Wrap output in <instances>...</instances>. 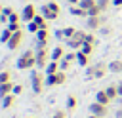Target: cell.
<instances>
[{"label": "cell", "instance_id": "1", "mask_svg": "<svg viewBox=\"0 0 122 118\" xmlns=\"http://www.w3.org/2000/svg\"><path fill=\"white\" fill-rule=\"evenodd\" d=\"M17 69L19 70H29L30 67H36V53L34 51H30V49H27V51H23L21 55H19V59H17Z\"/></svg>", "mask_w": 122, "mask_h": 118}, {"label": "cell", "instance_id": "2", "mask_svg": "<svg viewBox=\"0 0 122 118\" xmlns=\"http://www.w3.org/2000/svg\"><path fill=\"white\" fill-rule=\"evenodd\" d=\"M44 86H46V78L42 76V72L40 70H30V89H32V93H42V89H44Z\"/></svg>", "mask_w": 122, "mask_h": 118}, {"label": "cell", "instance_id": "3", "mask_svg": "<svg viewBox=\"0 0 122 118\" xmlns=\"http://www.w3.org/2000/svg\"><path fill=\"white\" fill-rule=\"evenodd\" d=\"M84 38H86V32H84V30H76V32H74L69 40H65V42H67V46H69L71 49H76V51H78V49L82 48V44H84Z\"/></svg>", "mask_w": 122, "mask_h": 118}, {"label": "cell", "instance_id": "4", "mask_svg": "<svg viewBox=\"0 0 122 118\" xmlns=\"http://www.w3.org/2000/svg\"><path fill=\"white\" fill-rule=\"evenodd\" d=\"M67 82V76H65V70H59L55 74H46V86L51 88V86H59V84H65Z\"/></svg>", "mask_w": 122, "mask_h": 118}, {"label": "cell", "instance_id": "5", "mask_svg": "<svg viewBox=\"0 0 122 118\" xmlns=\"http://www.w3.org/2000/svg\"><path fill=\"white\" fill-rule=\"evenodd\" d=\"M34 53H36V67H38V69H46V65L51 61L48 48H44V49H36Z\"/></svg>", "mask_w": 122, "mask_h": 118}, {"label": "cell", "instance_id": "6", "mask_svg": "<svg viewBox=\"0 0 122 118\" xmlns=\"http://www.w3.org/2000/svg\"><path fill=\"white\" fill-rule=\"evenodd\" d=\"M90 112L95 114V116H99V118H105V116L109 114V105H103V103L93 101V103L90 105Z\"/></svg>", "mask_w": 122, "mask_h": 118}, {"label": "cell", "instance_id": "7", "mask_svg": "<svg viewBox=\"0 0 122 118\" xmlns=\"http://www.w3.org/2000/svg\"><path fill=\"white\" fill-rule=\"evenodd\" d=\"M36 15H38V13H36V8H34L32 4H27V6L23 8V11H21V21L30 23V21H32Z\"/></svg>", "mask_w": 122, "mask_h": 118}, {"label": "cell", "instance_id": "8", "mask_svg": "<svg viewBox=\"0 0 122 118\" xmlns=\"http://www.w3.org/2000/svg\"><path fill=\"white\" fill-rule=\"evenodd\" d=\"M21 40H23V32L21 30H15L13 34H11V38H10V42L6 44L10 49H17L19 46H21Z\"/></svg>", "mask_w": 122, "mask_h": 118}, {"label": "cell", "instance_id": "9", "mask_svg": "<svg viewBox=\"0 0 122 118\" xmlns=\"http://www.w3.org/2000/svg\"><path fill=\"white\" fill-rule=\"evenodd\" d=\"M107 70H109V65L103 63V61H99L97 65H93V78H103L107 74Z\"/></svg>", "mask_w": 122, "mask_h": 118}, {"label": "cell", "instance_id": "10", "mask_svg": "<svg viewBox=\"0 0 122 118\" xmlns=\"http://www.w3.org/2000/svg\"><path fill=\"white\" fill-rule=\"evenodd\" d=\"M86 27H88L90 30H97V29H101V27H103V19H101V15H97V17H88Z\"/></svg>", "mask_w": 122, "mask_h": 118}, {"label": "cell", "instance_id": "11", "mask_svg": "<svg viewBox=\"0 0 122 118\" xmlns=\"http://www.w3.org/2000/svg\"><path fill=\"white\" fill-rule=\"evenodd\" d=\"M65 53H67V51H65V48L59 44V46H55V48L50 51V57H51V61H61V59L65 57Z\"/></svg>", "mask_w": 122, "mask_h": 118}, {"label": "cell", "instance_id": "12", "mask_svg": "<svg viewBox=\"0 0 122 118\" xmlns=\"http://www.w3.org/2000/svg\"><path fill=\"white\" fill-rule=\"evenodd\" d=\"M76 63L80 65V67H88L90 65V55H86L84 51H76Z\"/></svg>", "mask_w": 122, "mask_h": 118}, {"label": "cell", "instance_id": "13", "mask_svg": "<svg viewBox=\"0 0 122 118\" xmlns=\"http://www.w3.org/2000/svg\"><path fill=\"white\" fill-rule=\"evenodd\" d=\"M109 72H114V74H122V61L120 59H114L109 63Z\"/></svg>", "mask_w": 122, "mask_h": 118}, {"label": "cell", "instance_id": "14", "mask_svg": "<svg viewBox=\"0 0 122 118\" xmlns=\"http://www.w3.org/2000/svg\"><path fill=\"white\" fill-rule=\"evenodd\" d=\"M13 86H15V84H11V82H8V84H0V99L6 97V95H10V93H13Z\"/></svg>", "mask_w": 122, "mask_h": 118}, {"label": "cell", "instance_id": "15", "mask_svg": "<svg viewBox=\"0 0 122 118\" xmlns=\"http://www.w3.org/2000/svg\"><path fill=\"white\" fill-rule=\"evenodd\" d=\"M69 11H71V15H76V17H88V11H86V10H82L78 4H76V6H71V8H69Z\"/></svg>", "mask_w": 122, "mask_h": 118}, {"label": "cell", "instance_id": "16", "mask_svg": "<svg viewBox=\"0 0 122 118\" xmlns=\"http://www.w3.org/2000/svg\"><path fill=\"white\" fill-rule=\"evenodd\" d=\"M40 13H42V15H44V17H46L48 21H53V19H57V17H59L57 13H53V11H51V10L48 8V4H46V6H42V10H40Z\"/></svg>", "mask_w": 122, "mask_h": 118}, {"label": "cell", "instance_id": "17", "mask_svg": "<svg viewBox=\"0 0 122 118\" xmlns=\"http://www.w3.org/2000/svg\"><path fill=\"white\" fill-rule=\"evenodd\" d=\"M44 70H46V74H55V72H59V70H61V69H59V61H50Z\"/></svg>", "mask_w": 122, "mask_h": 118}, {"label": "cell", "instance_id": "18", "mask_svg": "<svg viewBox=\"0 0 122 118\" xmlns=\"http://www.w3.org/2000/svg\"><path fill=\"white\" fill-rule=\"evenodd\" d=\"M95 101H97V103H103V105H109V103H111V99H109V95H107L105 89H99V91L95 93Z\"/></svg>", "mask_w": 122, "mask_h": 118}, {"label": "cell", "instance_id": "19", "mask_svg": "<svg viewBox=\"0 0 122 118\" xmlns=\"http://www.w3.org/2000/svg\"><path fill=\"white\" fill-rule=\"evenodd\" d=\"M48 40H50V32H48V29H40V30L36 32V42H44V44H48Z\"/></svg>", "mask_w": 122, "mask_h": 118}, {"label": "cell", "instance_id": "20", "mask_svg": "<svg viewBox=\"0 0 122 118\" xmlns=\"http://www.w3.org/2000/svg\"><path fill=\"white\" fill-rule=\"evenodd\" d=\"M107 95H109V99L112 101V99H116L118 97V88H116V84H112V86H107Z\"/></svg>", "mask_w": 122, "mask_h": 118}, {"label": "cell", "instance_id": "21", "mask_svg": "<svg viewBox=\"0 0 122 118\" xmlns=\"http://www.w3.org/2000/svg\"><path fill=\"white\" fill-rule=\"evenodd\" d=\"M13 101H15V95H13V93L2 97V108H10V107L13 105Z\"/></svg>", "mask_w": 122, "mask_h": 118}, {"label": "cell", "instance_id": "22", "mask_svg": "<svg viewBox=\"0 0 122 118\" xmlns=\"http://www.w3.org/2000/svg\"><path fill=\"white\" fill-rule=\"evenodd\" d=\"M11 34H13V32L6 27V29L0 32V42H2V44H8V42H10V38H11Z\"/></svg>", "mask_w": 122, "mask_h": 118}, {"label": "cell", "instance_id": "23", "mask_svg": "<svg viewBox=\"0 0 122 118\" xmlns=\"http://www.w3.org/2000/svg\"><path fill=\"white\" fill-rule=\"evenodd\" d=\"M32 21H36V25H38L40 29H48V19H46V17H44L42 13H40V15H36V17H34Z\"/></svg>", "mask_w": 122, "mask_h": 118}, {"label": "cell", "instance_id": "24", "mask_svg": "<svg viewBox=\"0 0 122 118\" xmlns=\"http://www.w3.org/2000/svg\"><path fill=\"white\" fill-rule=\"evenodd\" d=\"M95 4H97V0H80V2H78V6H80L82 10H86V11H88L90 8H93Z\"/></svg>", "mask_w": 122, "mask_h": 118}, {"label": "cell", "instance_id": "25", "mask_svg": "<svg viewBox=\"0 0 122 118\" xmlns=\"http://www.w3.org/2000/svg\"><path fill=\"white\" fill-rule=\"evenodd\" d=\"M76 105H78L76 97H74V95H69V97H67V110H74Z\"/></svg>", "mask_w": 122, "mask_h": 118}, {"label": "cell", "instance_id": "26", "mask_svg": "<svg viewBox=\"0 0 122 118\" xmlns=\"http://www.w3.org/2000/svg\"><path fill=\"white\" fill-rule=\"evenodd\" d=\"M63 30V40H69L74 32H76V29H72V27H65V29H61Z\"/></svg>", "mask_w": 122, "mask_h": 118}, {"label": "cell", "instance_id": "27", "mask_svg": "<svg viewBox=\"0 0 122 118\" xmlns=\"http://www.w3.org/2000/svg\"><path fill=\"white\" fill-rule=\"evenodd\" d=\"M8 82H11V74H10V70H2L0 72V84H8Z\"/></svg>", "mask_w": 122, "mask_h": 118}, {"label": "cell", "instance_id": "28", "mask_svg": "<svg viewBox=\"0 0 122 118\" xmlns=\"http://www.w3.org/2000/svg\"><path fill=\"white\" fill-rule=\"evenodd\" d=\"M101 13H103V11L99 10V6H97V4H95L93 8H90V10H88V17H97V15H101Z\"/></svg>", "mask_w": 122, "mask_h": 118}, {"label": "cell", "instance_id": "29", "mask_svg": "<svg viewBox=\"0 0 122 118\" xmlns=\"http://www.w3.org/2000/svg\"><path fill=\"white\" fill-rule=\"evenodd\" d=\"M112 4V0H97V6H99V10L101 11H107V8Z\"/></svg>", "mask_w": 122, "mask_h": 118}, {"label": "cell", "instance_id": "30", "mask_svg": "<svg viewBox=\"0 0 122 118\" xmlns=\"http://www.w3.org/2000/svg\"><path fill=\"white\" fill-rule=\"evenodd\" d=\"M48 8H50V10L53 11V13H57V15L61 13V6H59L57 2H48Z\"/></svg>", "mask_w": 122, "mask_h": 118}, {"label": "cell", "instance_id": "31", "mask_svg": "<svg viewBox=\"0 0 122 118\" xmlns=\"http://www.w3.org/2000/svg\"><path fill=\"white\" fill-rule=\"evenodd\" d=\"M27 29H29V32H32V34H36V32L40 30V27L36 25V21H30V23H27Z\"/></svg>", "mask_w": 122, "mask_h": 118}, {"label": "cell", "instance_id": "32", "mask_svg": "<svg viewBox=\"0 0 122 118\" xmlns=\"http://www.w3.org/2000/svg\"><path fill=\"white\" fill-rule=\"evenodd\" d=\"M80 51H84L86 55H92V53H93V44H82Z\"/></svg>", "mask_w": 122, "mask_h": 118}, {"label": "cell", "instance_id": "33", "mask_svg": "<svg viewBox=\"0 0 122 118\" xmlns=\"http://www.w3.org/2000/svg\"><path fill=\"white\" fill-rule=\"evenodd\" d=\"M59 69H61V70H67V69H71V61L63 57V59L59 61Z\"/></svg>", "mask_w": 122, "mask_h": 118}, {"label": "cell", "instance_id": "34", "mask_svg": "<svg viewBox=\"0 0 122 118\" xmlns=\"http://www.w3.org/2000/svg\"><path fill=\"white\" fill-rule=\"evenodd\" d=\"M84 44H93L95 46V36L92 32H86V38H84Z\"/></svg>", "mask_w": 122, "mask_h": 118}, {"label": "cell", "instance_id": "35", "mask_svg": "<svg viewBox=\"0 0 122 118\" xmlns=\"http://www.w3.org/2000/svg\"><path fill=\"white\" fill-rule=\"evenodd\" d=\"M10 23H21V15H17L15 11L10 15Z\"/></svg>", "mask_w": 122, "mask_h": 118}, {"label": "cell", "instance_id": "36", "mask_svg": "<svg viewBox=\"0 0 122 118\" xmlns=\"http://www.w3.org/2000/svg\"><path fill=\"white\" fill-rule=\"evenodd\" d=\"M19 27H21V23H8V29H10L11 32H15V30H21Z\"/></svg>", "mask_w": 122, "mask_h": 118}, {"label": "cell", "instance_id": "37", "mask_svg": "<svg viewBox=\"0 0 122 118\" xmlns=\"http://www.w3.org/2000/svg\"><path fill=\"white\" fill-rule=\"evenodd\" d=\"M86 78H88V80L93 78V65H92V67H90V65L86 67Z\"/></svg>", "mask_w": 122, "mask_h": 118}, {"label": "cell", "instance_id": "38", "mask_svg": "<svg viewBox=\"0 0 122 118\" xmlns=\"http://www.w3.org/2000/svg\"><path fill=\"white\" fill-rule=\"evenodd\" d=\"M19 93H23V86L21 84H15L13 86V95H19Z\"/></svg>", "mask_w": 122, "mask_h": 118}, {"label": "cell", "instance_id": "39", "mask_svg": "<svg viewBox=\"0 0 122 118\" xmlns=\"http://www.w3.org/2000/svg\"><path fill=\"white\" fill-rule=\"evenodd\" d=\"M51 118H67V114H65L63 110H55V112L51 114Z\"/></svg>", "mask_w": 122, "mask_h": 118}, {"label": "cell", "instance_id": "40", "mask_svg": "<svg viewBox=\"0 0 122 118\" xmlns=\"http://www.w3.org/2000/svg\"><path fill=\"white\" fill-rule=\"evenodd\" d=\"M11 13H13V10H11L10 6H4V11H2V15H6V17H10Z\"/></svg>", "mask_w": 122, "mask_h": 118}, {"label": "cell", "instance_id": "41", "mask_svg": "<svg viewBox=\"0 0 122 118\" xmlns=\"http://www.w3.org/2000/svg\"><path fill=\"white\" fill-rule=\"evenodd\" d=\"M55 38H57V40H63V30H61V29L55 30Z\"/></svg>", "mask_w": 122, "mask_h": 118}, {"label": "cell", "instance_id": "42", "mask_svg": "<svg viewBox=\"0 0 122 118\" xmlns=\"http://www.w3.org/2000/svg\"><path fill=\"white\" fill-rule=\"evenodd\" d=\"M112 6H116V8H122V0H112Z\"/></svg>", "mask_w": 122, "mask_h": 118}, {"label": "cell", "instance_id": "43", "mask_svg": "<svg viewBox=\"0 0 122 118\" xmlns=\"http://www.w3.org/2000/svg\"><path fill=\"white\" fill-rule=\"evenodd\" d=\"M116 88H118V97H122V82H118Z\"/></svg>", "mask_w": 122, "mask_h": 118}, {"label": "cell", "instance_id": "44", "mask_svg": "<svg viewBox=\"0 0 122 118\" xmlns=\"http://www.w3.org/2000/svg\"><path fill=\"white\" fill-rule=\"evenodd\" d=\"M114 118H122V108H118V110L114 112Z\"/></svg>", "mask_w": 122, "mask_h": 118}, {"label": "cell", "instance_id": "45", "mask_svg": "<svg viewBox=\"0 0 122 118\" xmlns=\"http://www.w3.org/2000/svg\"><path fill=\"white\" fill-rule=\"evenodd\" d=\"M88 118H99V116H95V114H90V116H88Z\"/></svg>", "mask_w": 122, "mask_h": 118}, {"label": "cell", "instance_id": "46", "mask_svg": "<svg viewBox=\"0 0 122 118\" xmlns=\"http://www.w3.org/2000/svg\"><path fill=\"white\" fill-rule=\"evenodd\" d=\"M2 11H4V6H0V15H2Z\"/></svg>", "mask_w": 122, "mask_h": 118}]
</instances>
